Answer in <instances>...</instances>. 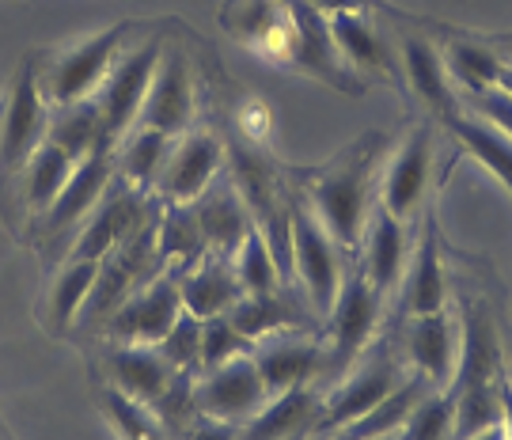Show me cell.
I'll use <instances>...</instances> for the list:
<instances>
[{
    "mask_svg": "<svg viewBox=\"0 0 512 440\" xmlns=\"http://www.w3.org/2000/svg\"><path fill=\"white\" fill-rule=\"evenodd\" d=\"M387 152V133L372 129L365 137L338 148L330 160L315 167H285V179H293L296 190L304 194V205L311 217L327 228V236L346 251L357 255L365 224L376 209V183H380V164Z\"/></svg>",
    "mask_w": 512,
    "mask_h": 440,
    "instance_id": "1",
    "label": "cell"
},
{
    "mask_svg": "<svg viewBox=\"0 0 512 440\" xmlns=\"http://www.w3.org/2000/svg\"><path fill=\"white\" fill-rule=\"evenodd\" d=\"M137 23H114L103 31L76 38L61 50L50 54H38V88L46 95L50 107H65V103H80V99H92L103 84V76L110 73L114 57L122 54L126 35Z\"/></svg>",
    "mask_w": 512,
    "mask_h": 440,
    "instance_id": "2",
    "label": "cell"
},
{
    "mask_svg": "<svg viewBox=\"0 0 512 440\" xmlns=\"http://www.w3.org/2000/svg\"><path fill=\"white\" fill-rule=\"evenodd\" d=\"M289 247H293V285L308 300L311 315L327 323L334 300L346 281V251L327 236V228L311 217L304 198L293 194V220H289Z\"/></svg>",
    "mask_w": 512,
    "mask_h": 440,
    "instance_id": "3",
    "label": "cell"
},
{
    "mask_svg": "<svg viewBox=\"0 0 512 440\" xmlns=\"http://www.w3.org/2000/svg\"><path fill=\"white\" fill-rule=\"evenodd\" d=\"M406 380V365H399V357L387 346H372L353 361V365L334 380V387L323 391V410L315 433H346L353 422H361L372 406L384 395H391L395 387Z\"/></svg>",
    "mask_w": 512,
    "mask_h": 440,
    "instance_id": "4",
    "label": "cell"
},
{
    "mask_svg": "<svg viewBox=\"0 0 512 440\" xmlns=\"http://www.w3.org/2000/svg\"><path fill=\"white\" fill-rule=\"evenodd\" d=\"M160 54H164V35H145L141 42H126L122 54L114 57L110 73L103 76L99 92L92 95L99 114H103L110 145H118L129 129L137 126Z\"/></svg>",
    "mask_w": 512,
    "mask_h": 440,
    "instance_id": "5",
    "label": "cell"
},
{
    "mask_svg": "<svg viewBox=\"0 0 512 440\" xmlns=\"http://www.w3.org/2000/svg\"><path fill=\"white\" fill-rule=\"evenodd\" d=\"M50 103L38 88V54H27L12 73L0 107V179H12L23 171L42 141H46Z\"/></svg>",
    "mask_w": 512,
    "mask_h": 440,
    "instance_id": "6",
    "label": "cell"
},
{
    "mask_svg": "<svg viewBox=\"0 0 512 440\" xmlns=\"http://www.w3.org/2000/svg\"><path fill=\"white\" fill-rule=\"evenodd\" d=\"M179 312H183L179 277L156 270L99 323V330L107 342H118V346H160L167 330L175 327Z\"/></svg>",
    "mask_w": 512,
    "mask_h": 440,
    "instance_id": "7",
    "label": "cell"
},
{
    "mask_svg": "<svg viewBox=\"0 0 512 440\" xmlns=\"http://www.w3.org/2000/svg\"><path fill=\"white\" fill-rule=\"evenodd\" d=\"M384 319V296L372 289L361 270H349L342 281V293L327 315V372H346L372 342Z\"/></svg>",
    "mask_w": 512,
    "mask_h": 440,
    "instance_id": "8",
    "label": "cell"
},
{
    "mask_svg": "<svg viewBox=\"0 0 512 440\" xmlns=\"http://www.w3.org/2000/svg\"><path fill=\"white\" fill-rule=\"evenodd\" d=\"M433 186V129L418 122L406 129V137L391 148L387 164H380V183H376V205L387 209L395 220H410L425 209Z\"/></svg>",
    "mask_w": 512,
    "mask_h": 440,
    "instance_id": "9",
    "label": "cell"
},
{
    "mask_svg": "<svg viewBox=\"0 0 512 440\" xmlns=\"http://www.w3.org/2000/svg\"><path fill=\"white\" fill-rule=\"evenodd\" d=\"M224 164H228L224 141L213 129H186L171 141V152H167L164 167H160V175L152 183V194L171 205L198 202L205 190L224 175Z\"/></svg>",
    "mask_w": 512,
    "mask_h": 440,
    "instance_id": "10",
    "label": "cell"
},
{
    "mask_svg": "<svg viewBox=\"0 0 512 440\" xmlns=\"http://www.w3.org/2000/svg\"><path fill=\"white\" fill-rule=\"evenodd\" d=\"M330 38L338 46V54L346 61V69L365 88L399 84V57H395V38L376 23V12L368 8H346V12H330Z\"/></svg>",
    "mask_w": 512,
    "mask_h": 440,
    "instance_id": "11",
    "label": "cell"
},
{
    "mask_svg": "<svg viewBox=\"0 0 512 440\" xmlns=\"http://www.w3.org/2000/svg\"><path fill=\"white\" fill-rule=\"evenodd\" d=\"M285 8L293 19V61H289V69L311 76V80H319V84H327V88L349 95V99H361L368 88L346 69V61H342L334 38H330L327 16L311 0H285Z\"/></svg>",
    "mask_w": 512,
    "mask_h": 440,
    "instance_id": "12",
    "label": "cell"
},
{
    "mask_svg": "<svg viewBox=\"0 0 512 440\" xmlns=\"http://www.w3.org/2000/svg\"><path fill=\"white\" fill-rule=\"evenodd\" d=\"M137 126L160 129L167 137H179L198 126V76H194V61L183 46L164 42V54H160L152 84H148Z\"/></svg>",
    "mask_w": 512,
    "mask_h": 440,
    "instance_id": "13",
    "label": "cell"
},
{
    "mask_svg": "<svg viewBox=\"0 0 512 440\" xmlns=\"http://www.w3.org/2000/svg\"><path fill=\"white\" fill-rule=\"evenodd\" d=\"M395 57H399V84L433 122H444L448 114H456L459 92L444 65V50L433 38L414 27L395 31Z\"/></svg>",
    "mask_w": 512,
    "mask_h": 440,
    "instance_id": "14",
    "label": "cell"
},
{
    "mask_svg": "<svg viewBox=\"0 0 512 440\" xmlns=\"http://www.w3.org/2000/svg\"><path fill=\"white\" fill-rule=\"evenodd\" d=\"M190 395H194L198 418H213V422L228 425H243L251 414H258V406L270 399L251 353H239L220 368L198 372Z\"/></svg>",
    "mask_w": 512,
    "mask_h": 440,
    "instance_id": "15",
    "label": "cell"
},
{
    "mask_svg": "<svg viewBox=\"0 0 512 440\" xmlns=\"http://www.w3.org/2000/svg\"><path fill=\"white\" fill-rule=\"evenodd\" d=\"M251 357H255L262 384H266V395L315 384L327 372V342L311 327L270 334L258 346H251Z\"/></svg>",
    "mask_w": 512,
    "mask_h": 440,
    "instance_id": "16",
    "label": "cell"
},
{
    "mask_svg": "<svg viewBox=\"0 0 512 440\" xmlns=\"http://www.w3.org/2000/svg\"><path fill=\"white\" fill-rule=\"evenodd\" d=\"M220 27L232 42L277 69H289L293 61V19L285 0H224Z\"/></svg>",
    "mask_w": 512,
    "mask_h": 440,
    "instance_id": "17",
    "label": "cell"
},
{
    "mask_svg": "<svg viewBox=\"0 0 512 440\" xmlns=\"http://www.w3.org/2000/svg\"><path fill=\"white\" fill-rule=\"evenodd\" d=\"M403 361L406 372H414L437 391H448L459 365V315L452 308L410 315L403 330Z\"/></svg>",
    "mask_w": 512,
    "mask_h": 440,
    "instance_id": "18",
    "label": "cell"
},
{
    "mask_svg": "<svg viewBox=\"0 0 512 440\" xmlns=\"http://www.w3.org/2000/svg\"><path fill=\"white\" fill-rule=\"evenodd\" d=\"M99 368L110 387H118L122 395L152 406V410L164 403L186 376L167 365V357L156 346H118V342H107Z\"/></svg>",
    "mask_w": 512,
    "mask_h": 440,
    "instance_id": "19",
    "label": "cell"
},
{
    "mask_svg": "<svg viewBox=\"0 0 512 440\" xmlns=\"http://www.w3.org/2000/svg\"><path fill=\"white\" fill-rule=\"evenodd\" d=\"M114 183V148H103V152H92L76 164L73 179L65 183V190L57 194V202L38 217L42 224V236L54 239L69 228H80L84 220L92 217V209L103 202L107 186Z\"/></svg>",
    "mask_w": 512,
    "mask_h": 440,
    "instance_id": "20",
    "label": "cell"
},
{
    "mask_svg": "<svg viewBox=\"0 0 512 440\" xmlns=\"http://www.w3.org/2000/svg\"><path fill=\"white\" fill-rule=\"evenodd\" d=\"M361 258V274L372 281V289L384 296H391L399 285H403L406 262H410V224L395 220L387 209H372V217L365 224V236H361V247L357 255Z\"/></svg>",
    "mask_w": 512,
    "mask_h": 440,
    "instance_id": "21",
    "label": "cell"
},
{
    "mask_svg": "<svg viewBox=\"0 0 512 440\" xmlns=\"http://www.w3.org/2000/svg\"><path fill=\"white\" fill-rule=\"evenodd\" d=\"M319 410H323V391L315 384L281 391L258 406V414L236 425V440H300L304 433H315Z\"/></svg>",
    "mask_w": 512,
    "mask_h": 440,
    "instance_id": "22",
    "label": "cell"
},
{
    "mask_svg": "<svg viewBox=\"0 0 512 440\" xmlns=\"http://www.w3.org/2000/svg\"><path fill=\"white\" fill-rule=\"evenodd\" d=\"M190 205H194V217H198V228H202L209 255L232 258L239 251V243L247 239V232L255 228V217H251L247 202L239 198V190L228 179V171L205 190L198 202Z\"/></svg>",
    "mask_w": 512,
    "mask_h": 440,
    "instance_id": "23",
    "label": "cell"
},
{
    "mask_svg": "<svg viewBox=\"0 0 512 440\" xmlns=\"http://www.w3.org/2000/svg\"><path fill=\"white\" fill-rule=\"evenodd\" d=\"M403 315H433L448 312V277H444V262H440V239L437 224L425 220V236L418 239V247H410V262L403 274Z\"/></svg>",
    "mask_w": 512,
    "mask_h": 440,
    "instance_id": "24",
    "label": "cell"
},
{
    "mask_svg": "<svg viewBox=\"0 0 512 440\" xmlns=\"http://www.w3.org/2000/svg\"><path fill=\"white\" fill-rule=\"evenodd\" d=\"M179 277V293H183V308L198 319H217L228 315L243 300V285H239L232 258H220L205 251L190 270Z\"/></svg>",
    "mask_w": 512,
    "mask_h": 440,
    "instance_id": "25",
    "label": "cell"
},
{
    "mask_svg": "<svg viewBox=\"0 0 512 440\" xmlns=\"http://www.w3.org/2000/svg\"><path fill=\"white\" fill-rule=\"evenodd\" d=\"M228 319H232V327H236L251 346H258V342L270 338V334H281V330L311 327L308 308L296 304L293 285H281V289H274V293L243 296L236 308L228 312Z\"/></svg>",
    "mask_w": 512,
    "mask_h": 440,
    "instance_id": "26",
    "label": "cell"
},
{
    "mask_svg": "<svg viewBox=\"0 0 512 440\" xmlns=\"http://www.w3.org/2000/svg\"><path fill=\"white\" fill-rule=\"evenodd\" d=\"M440 126L456 137L459 152H467L482 171H490L512 198V141L509 137L497 133L494 126H486L478 114H471V110H463V107H459L456 114H448Z\"/></svg>",
    "mask_w": 512,
    "mask_h": 440,
    "instance_id": "27",
    "label": "cell"
},
{
    "mask_svg": "<svg viewBox=\"0 0 512 440\" xmlns=\"http://www.w3.org/2000/svg\"><path fill=\"white\" fill-rule=\"evenodd\" d=\"M95 274H99V262L95 258H65L61 266H57V274L50 277V289H46V327L61 334V330H69L80 323V312H84V304H88V296H92V285H95Z\"/></svg>",
    "mask_w": 512,
    "mask_h": 440,
    "instance_id": "28",
    "label": "cell"
},
{
    "mask_svg": "<svg viewBox=\"0 0 512 440\" xmlns=\"http://www.w3.org/2000/svg\"><path fill=\"white\" fill-rule=\"evenodd\" d=\"M73 171H76V160L65 148H57L54 141H42V145L31 152V160L23 164V171H19L23 209L35 220L42 217V213L57 202V194L65 190V183L73 179Z\"/></svg>",
    "mask_w": 512,
    "mask_h": 440,
    "instance_id": "29",
    "label": "cell"
},
{
    "mask_svg": "<svg viewBox=\"0 0 512 440\" xmlns=\"http://www.w3.org/2000/svg\"><path fill=\"white\" fill-rule=\"evenodd\" d=\"M444 65L456 84L459 99L463 95H478L486 88H497V80L505 73V57L494 46H486L475 31H459L448 46H444Z\"/></svg>",
    "mask_w": 512,
    "mask_h": 440,
    "instance_id": "30",
    "label": "cell"
},
{
    "mask_svg": "<svg viewBox=\"0 0 512 440\" xmlns=\"http://www.w3.org/2000/svg\"><path fill=\"white\" fill-rule=\"evenodd\" d=\"M46 141L65 148L76 164L92 152L114 148L103 126V114L95 107V99H80V103H65V107H50V122H46Z\"/></svg>",
    "mask_w": 512,
    "mask_h": 440,
    "instance_id": "31",
    "label": "cell"
},
{
    "mask_svg": "<svg viewBox=\"0 0 512 440\" xmlns=\"http://www.w3.org/2000/svg\"><path fill=\"white\" fill-rule=\"evenodd\" d=\"M205 255V239L194 217V205H160L156 224V266L167 274H183Z\"/></svg>",
    "mask_w": 512,
    "mask_h": 440,
    "instance_id": "32",
    "label": "cell"
},
{
    "mask_svg": "<svg viewBox=\"0 0 512 440\" xmlns=\"http://www.w3.org/2000/svg\"><path fill=\"white\" fill-rule=\"evenodd\" d=\"M171 141H175V137H167L160 129L133 126L126 137L114 145V175H118L122 183L152 194V183H156L167 152H171Z\"/></svg>",
    "mask_w": 512,
    "mask_h": 440,
    "instance_id": "33",
    "label": "cell"
},
{
    "mask_svg": "<svg viewBox=\"0 0 512 440\" xmlns=\"http://www.w3.org/2000/svg\"><path fill=\"white\" fill-rule=\"evenodd\" d=\"M429 391L425 380H418L414 372H406V380L391 395H384L380 403L368 410L361 422H353L346 433H338V440H380V437H395L403 422L410 418V410L418 406V399Z\"/></svg>",
    "mask_w": 512,
    "mask_h": 440,
    "instance_id": "34",
    "label": "cell"
},
{
    "mask_svg": "<svg viewBox=\"0 0 512 440\" xmlns=\"http://www.w3.org/2000/svg\"><path fill=\"white\" fill-rule=\"evenodd\" d=\"M99 410H103V418H107V425L114 429L118 440H175L171 429L156 418L152 406L129 399L118 387L107 384L99 391Z\"/></svg>",
    "mask_w": 512,
    "mask_h": 440,
    "instance_id": "35",
    "label": "cell"
},
{
    "mask_svg": "<svg viewBox=\"0 0 512 440\" xmlns=\"http://www.w3.org/2000/svg\"><path fill=\"white\" fill-rule=\"evenodd\" d=\"M232 270H236L239 285H243V296H258V293H274L281 285H289L281 277V266H277L270 243L262 239L258 228L247 232V239L239 243V251L232 255Z\"/></svg>",
    "mask_w": 512,
    "mask_h": 440,
    "instance_id": "36",
    "label": "cell"
},
{
    "mask_svg": "<svg viewBox=\"0 0 512 440\" xmlns=\"http://www.w3.org/2000/svg\"><path fill=\"white\" fill-rule=\"evenodd\" d=\"M456 429V399L452 391H437L429 387L418 399V406L410 410V418L403 422V429L395 433L399 440H452Z\"/></svg>",
    "mask_w": 512,
    "mask_h": 440,
    "instance_id": "37",
    "label": "cell"
},
{
    "mask_svg": "<svg viewBox=\"0 0 512 440\" xmlns=\"http://www.w3.org/2000/svg\"><path fill=\"white\" fill-rule=\"evenodd\" d=\"M156 349L164 353L167 365L175 368V372L198 376V361H202V319L183 308L179 319H175V327L167 330L164 342H160Z\"/></svg>",
    "mask_w": 512,
    "mask_h": 440,
    "instance_id": "38",
    "label": "cell"
},
{
    "mask_svg": "<svg viewBox=\"0 0 512 440\" xmlns=\"http://www.w3.org/2000/svg\"><path fill=\"white\" fill-rule=\"evenodd\" d=\"M239 353H251V342L232 327V319H228V315L202 319V361H198V372L220 368L224 361L239 357Z\"/></svg>",
    "mask_w": 512,
    "mask_h": 440,
    "instance_id": "39",
    "label": "cell"
},
{
    "mask_svg": "<svg viewBox=\"0 0 512 440\" xmlns=\"http://www.w3.org/2000/svg\"><path fill=\"white\" fill-rule=\"evenodd\" d=\"M459 107L478 114L486 126H494L497 133H505L512 141V92H505L501 84H497V88H486V92H478V95H463Z\"/></svg>",
    "mask_w": 512,
    "mask_h": 440,
    "instance_id": "40",
    "label": "cell"
},
{
    "mask_svg": "<svg viewBox=\"0 0 512 440\" xmlns=\"http://www.w3.org/2000/svg\"><path fill=\"white\" fill-rule=\"evenodd\" d=\"M270 129H274V114L270 107L262 103V99H243V107H239V133H243V141H251V145H266V137H270Z\"/></svg>",
    "mask_w": 512,
    "mask_h": 440,
    "instance_id": "41",
    "label": "cell"
},
{
    "mask_svg": "<svg viewBox=\"0 0 512 440\" xmlns=\"http://www.w3.org/2000/svg\"><path fill=\"white\" fill-rule=\"evenodd\" d=\"M183 440H236V425L213 422V418H194Z\"/></svg>",
    "mask_w": 512,
    "mask_h": 440,
    "instance_id": "42",
    "label": "cell"
},
{
    "mask_svg": "<svg viewBox=\"0 0 512 440\" xmlns=\"http://www.w3.org/2000/svg\"><path fill=\"white\" fill-rule=\"evenodd\" d=\"M323 16H330V12H346V8H368V12H380L384 8V0H311Z\"/></svg>",
    "mask_w": 512,
    "mask_h": 440,
    "instance_id": "43",
    "label": "cell"
},
{
    "mask_svg": "<svg viewBox=\"0 0 512 440\" xmlns=\"http://www.w3.org/2000/svg\"><path fill=\"white\" fill-rule=\"evenodd\" d=\"M475 35H478V31H475ZM478 38H482L486 46H494L497 54H501L512 65V31H497V35H478Z\"/></svg>",
    "mask_w": 512,
    "mask_h": 440,
    "instance_id": "44",
    "label": "cell"
},
{
    "mask_svg": "<svg viewBox=\"0 0 512 440\" xmlns=\"http://www.w3.org/2000/svg\"><path fill=\"white\" fill-rule=\"evenodd\" d=\"M471 440H509V437H505V429H501V422H497V425H490V429H482V433Z\"/></svg>",
    "mask_w": 512,
    "mask_h": 440,
    "instance_id": "45",
    "label": "cell"
},
{
    "mask_svg": "<svg viewBox=\"0 0 512 440\" xmlns=\"http://www.w3.org/2000/svg\"><path fill=\"white\" fill-rule=\"evenodd\" d=\"M497 84H501L505 92H512V65H509V61H505V73H501V80H497Z\"/></svg>",
    "mask_w": 512,
    "mask_h": 440,
    "instance_id": "46",
    "label": "cell"
},
{
    "mask_svg": "<svg viewBox=\"0 0 512 440\" xmlns=\"http://www.w3.org/2000/svg\"><path fill=\"white\" fill-rule=\"evenodd\" d=\"M505 372H509V384H512V365H505Z\"/></svg>",
    "mask_w": 512,
    "mask_h": 440,
    "instance_id": "47",
    "label": "cell"
},
{
    "mask_svg": "<svg viewBox=\"0 0 512 440\" xmlns=\"http://www.w3.org/2000/svg\"><path fill=\"white\" fill-rule=\"evenodd\" d=\"M380 440H399V437H380Z\"/></svg>",
    "mask_w": 512,
    "mask_h": 440,
    "instance_id": "48",
    "label": "cell"
}]
</instances>
